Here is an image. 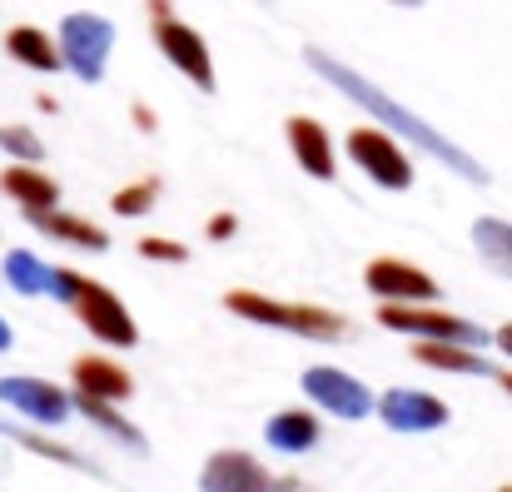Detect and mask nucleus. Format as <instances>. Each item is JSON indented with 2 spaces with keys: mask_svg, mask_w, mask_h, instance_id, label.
<instances>
[{
  "mask_svg": "<svg viewBox=\"0 0 512 492\" xmlns=\"http://www.w3.org/2000/svg\"><path fill=\"white\" fill-rule=\"evenodd\" d=\"M304 60H309V65H314V70H319V75H324V80H329V85L339 90L343 100L363 105V110H368V115H373V120H378V125L388 130V135H398L403 145H418L423 155H433V160L443 164V169L463 174L468 184H488V169L473 160V155H468L463 145H453V140H448L443 130H433V125H428L423 115H413L408 105H398V100H393L388 90H378V85H373L368 75H358L353 65L334 60V55H329V50H319V45H309V50H304Z\"/></svg>",
  "mask_w": 512,
  "mask_h": 492,
  "instance_id": "1",
  "label": "nucleus"
},
{
  "mask_svg": "<svg viewBox=\"0 0 512 492\" xmlns=\"http://www.w3.org/2000/svg\"><path fill=\"white\" fill-rule=\"evenodd\" d=\"M224 309L249 319V324L284 328V333H299V338H324V343L348 333V319L324 309V304H284V299H269V294H254V289H229Z\"/></svg>",
  "mask_w": 512,
  "mask_h": 492,
  "instance_id": "2",
  "label": "nucleus"
},
{
  "mask_svg": "<svg viewBox=\"0 0 512 492\" xmlns=\"http://www.w3.org/2000/svg\"><path fill=\"white\" fill-rule=\"evenodd\" d=\"M60 55H65V70L85 85H100L105 80V65H110V50H115V25L95 10H75L60 20Z\"/></svg>",
  "mask_w": 512,
  "mask_h": 492,
  "instance_id": "3",
  "label": "nucleus"
},
{
  "mask_svg": "<svg viewBox=\"0 0 512 492\" xmlns=\"http://www.w3.org/2000/svg\"><path fill=\"white\" fill-rule=\"evenodd\" d=\"M150 35H155L160 55L170 60L189 85H199L204 95L214 90V60H209V45H204V35H199L194 25H184L179 15H170V0H150Z\"/></svg>",
  "mask_w": 512,
  "mask_h": 492,
  "instance_id": "4",
  "label": "nucleus"
},
{
  "mask_svg": "<svg viewBox=\"0 0 512 492\" xmlns=\"http://www.w3.org/2000/svg\"><path fill=\"white\" fill-rule=\"evenodd\" d=\"M378 324L393 328V333H413V338H443V343H468V348H483L493 343V333L473 319H458V314H443V309H418V304H398V299H383L378 304Z\"/></svg>",
  "mask_w": 512,
  "mask_h": 492,
  "instance_id": "5",
  "label": "nucleus"
},
{
  "mask_svg": "<svg viewBox=\"0 0 512 492\" xmlns=\"http://www.w3.org/2000/svg\"><path fill=\"white\" fill-rule=\"evenodd\" d=\"M70 314L90 328L100 343H115V348H135L140 343V324L130 319V309L95 279H80L75 294H70Z\"/></svg>",
  "mask_w": 512,
  "mask_h": 492,
  "instance_id": "6",
  "label": "nucleus"
},
{
  "mask_svg": "<svg viewBox=\"0 0 512 492\" xmlns=\"http://www.w3.org/2000/svg\"><path fill=\"white\" fill-rule=\"evenodd\" d=\"M348 160L358 164L378 189H408L413 184V160L403 155L398 135L388 130H348Z\"/></svg>",
  "mask_w": 512,
  "mask_h": 492,
  "instance_id": "7",
  "label": "nucleus"
},
{
  "mask_svg": "<svg viewBox=\"0 0 512 492\" xmlns=\"http://www.w3.org/2000/svg\"><path fill=\"white\" fill-rule=\"evenodd\" d=\"M199 488L204 492H294V478H274L254 453L244 448H219L204 473H199Z\"/></svg>",
  "mask_w": 512,
  "mask_h": 492,
  "instance_id": "8",
  "label": "nucleus"
},
{
  "mask_svg": "<svg viewBox=\"0 0 512 492\" xmlns=\"http://www.w3.org/2000/svg\"><path fill=\"white\" fill-rule=\"evenodd\" d=\"M304 393H309L314 408H324V413H334V418H363L368 408H378L373 393H368L353 373L334 368V363H314V368L304 373Z\"/></svg>",
  "mask_w": 512,
  "mask_h": 492,
  "instance_id": "9",
  "label": "nucleus"
},
{
  "mask_svg": "<svg viewBox=\"0 0 512 492\" xmlns=\"http://www.w3.org/2000/svg\"><path fill=\"white\" fill-rule=\"evenodd\" d=\"M363 284H368L373 299H398V304H428V299L443 294L438 279L423 274V269L408 264V259H373L368 274H363Z\"/></svg>",
  "mask_w": 512,
  "mask_h": 492,
  "instance_id": "10",
  "label": "nucleus"
},
{
  "mask_svg": "<svg viewBox=\"0 0 512 492\" xmlns=\"http://www.w3.org/2000/svg\"><path fill=\"white\" fill-rule=\"evenodd\" d=\"M378 418L393 433H438L448 423V403L433 393H418V388H388L378 398Z\"/></svg>",
  "mask_w": 512,
  "mask_h": 492,
  "instance_id": "11",
  "label": "nucleus"
},
{
  "mask_svg": "<svg viewBox=\"0 0 512 492\" xmlns=\"http://www.w3.org/2000/svg\"><path fill=\"white\" fill-rule=\"evenodd\" d=\"M0 398H5L10 408H20L25 418L45 423V428H60V423L70 418V408H75L65 388H55V383H45V378H30V373L0 378Z\"/></svg>",
  "mask_w": 512,
  "mask_h": 492,
  "instance_id": "12",
  "label": "nucleus"
},
{
  "mask_svg": "<svg viewBox=\"0 0 512 492\" xmlns=\"http://www.w3.org/2000/svg\"><path fill=\"white\" fill-rule=\"evenodd\" d=\"M284 135H289V150H294V160L304 174H314V179H334L339 174V160H334V140H329V130L319 125V120H309V115H294L289 125H284Z\"/></svg>",
  "mask_w": 512,
  "mask_h": 492,
  "instance_id": "13",
  "label": "nucleus"
},
{
  "mask_svg": "<svg viewBox=\"0 0 512 492\" xmlns=\"http://www.w3.org/2000/svg\"><path fill=\"white\" fill-rule=\"evenodd\" d=\"M70 378H75V393L85 398H105V403H125L135 393V378L115 363V358H100V353H80L70 363Z\"/></svg>",
  "mask_w": 512,
  "mask_h": 492,
  "instance_id": "14",
  "label": "nucleus"
},
{
  "mask_svg": "<svg viewBox=\"0 0 512 492\" xmlns=\"http://www.w3.org/2000/svg\"><path fill=\"white\" fill-rule=\"evenodd\" d=\"M25 219H30L40 234L60 239V244H75V249H90V254L110 249V234H105L100 224H90V219H80V214H65L60 204H55V209H25Z\"/></svg>",
  "mask_w": 512,
  "mask_h": 492,
  "instance_id": "15",
  "label": "nucleus"
},
{
  "mask_svg": "<svg viewBox=\"0 0 512 492\" xmlns=\"http://www.w3.org/2000/svg\"><path fill=\"white\" fill-rule=\"evenodd\" d=\"M413 358L428 363V368H443V373H473V378H493V373H498L478 348H468V343H443V338H418V343H413Z\"/></svg>",
  "mask_w": 512,
  "mask_h": 492,
  "instance_id": "16",
  "label": "nucleus"
},
{
  "mask_svg": "<svg viewBox=\"0 0 512 492\" xmlns=\"http://www.w3.org/2000/svg\"><path fill=\"white\" fill-rule=\"evenodd\" d=\"M0 189L20 204V209H55L60 204V184L45 174V169H35V164H10L5 174H0Z\"/></svg>",
  "mask_w": 512,
  "mask_h": 492,
  "instance_id": "17",
  "label": "nucleus"
},
{
  "mask_svg": "<svg viewBox=\"0 0 512 492\" xmlns=\"http://www.w3.org/2000/svg\"><path fill=\"white\" fill-rule=\"evenodd\" d=\"M5 50H10V60H20L25 70H45V75L65 70L60 40H50L40 25H15V30L5 35Z\"/></svg>",
  "mask_w": 512,
  "mask_h": 492,
  "instance_id": "18",
  "label": "nucleus"
},
{
  "mask_svg": "<svg viewBox=\"0 0 512 492\" xmlns=\"http://www.w3.org/2000/svg\"><path fill=\"white\" fill-rule=\"evenodd\" d=\"M319 433H324V423H319L309 408H284V413H274V418L264 423V438H269V448H279V453H309V448L319 443Z\"/></svg>",
  "mask_w": 512,
  "mask_h": 492,
  "instance_id": "19",
  "label": "nucleus"
},
{
  "mask_svg": "<svg viewBox=\"0 0 512 492\" xmlns=\"http://www.w3.org/2000/svg\"><path fill=\"white\" fill-rule=\"evenodd\" d=\"M473 249H478V259L493 269V274H503L512 279V224L508 219H478L473 224Z\"/></svg>",
  "mask_w": 512,
  "mask_h": 492,
  "instance_id": "20",
  "label": "nucleus"
},
{
  "mask_svg": "<svg viewBox=\"0 0 512 492\" xmlns=\"http://www.w3.org/2000/svg\"><path fill=\"white\" fill-rule=\"evenodd\" d=\"M50 279H55V269L40 259V254H30V249H10L5 254V284L15 289V294H50Z\"/></svg>",
  "mask_w": 512,
  "mask_h": 492,
  "instance_id": "21",
  "label": "nucleus"
},
{
  "mask_svg": "<svg viewBox=\"0 0 512 492\" xmlns=\"http://www.w3.org/2000/svg\"><path fill=\"white\" fill-rule=\"evenodd\" d=\"M75 408H80L85 418H95V423H100V428H105V433H110L115 443H125L130 453H145V448H150V443L140 438V428H130V423H125V418L115 413V403H105V398H85V393H75Z\"/></svg>",
  "mask_w": 512,
  "mask_h": 492,
  "instance_id": "22",
  "label": "nucleus"
},
{
  "mask_svg": "<svg viewBox=\"0 0 512 492\" xmlns=\"http://www.w3.org/2000/svg\"><path fill=\"white\" fill-rule=\"evenodd\" d=\"M155 199H160V179H135V184H125V189L110 199V209L125 214V219H140V214L155 209Z\"/></svg>",
  "mask_w": 512,
  "mask_h": 492,
  "instance_id": "23",
  "label": "nucleus"
},
{
  "mask_svg": "<svg viewBox=\"0 0 512 492\" xmlns=\"http://www.w3.org/2000/svg\"><path fill=\"white\" fill-rule=\"evenodd\" d=\"M0 150H5L10 160H20V164L45 160V145H40V135H35L30 125H0Z\"/></svg>",
  "mask_w": 512,
  "mask_h": 492,
  "instance_id": "24",
  "label": "nucleus"
},
{
  "mask_svg": "<svg viewBox=\"0 0 512 492\" xmlns=\"http://www.w3.org/2000/svg\"><path fill=\"white\" fill-rule=\"evenodd\" d=\"M140 254H145V259H165V264H184V259H189V249H184L179 239H160V234L140 239Z\"/></svg>",
  "mask_w": 512,
  "mask_h": 492,
  "instance_id": "25",
  "label": "nucleus"
},
{
  "mask_svg": "<svg viewBox=\"0 0 512 492\" xmlns=\"http://www.w3.org/2000/svg\"><path fill=\"white\" fill-rule=\"evenodd\" d=\"M209 239H234V214H214L209 219Z\"/></svg>",
  "mask_w": 512,
  "mask_h": 492,
  "instance_id": "26",
  "label": "nucleus"
},
{
  "mask_svg": "<svg viewBox=\"0 0 512 492\" xmlns=\"http://www.w3.org/2000/svg\"><path fill=\"white\" fill-rule=\"evenodd\" d=\"M493 343H498V348H503V353H508V358H512V324H503V328H498V333H493Z\"/></svg>",
  "mask_w": 512,
  "mask_h": 492,
  "instance_id": "27",
  "label": "nucleus"
},
{
  "mask_svg": "<svg viewBox=\"0 0 512 492\" xmlns=\"http://www.w3.org/2000/svg\"><path fill=\"white\" fill-rule=\"evenodd\" d=\"M10 343H15V333H10V324H5V319H0V353H5V348H10Z\"/></svg>",
  "mask_w": 512,
  "mask_h": 492,
  "instance_id": "28",
  "label": "nucleus"
},
{
  "mask_svg": "<svg viewBox=\"0 0 512 492\" xmlns=\"http://www.w3.org/2000/svg\"><path fill=\"white\" fill-rule=\"evenodd\" d=\"M493 383H503V388H508V393H512V373H503V368L493 373Z\"/></svg>",
  "mask_w": 512,
  "mask_h": 492,
  "instance_id": "29",
  "label": "nucleus"
},
{
  "mask_svg": "<svg viewBox=\"0 0 512 492\" xmlns=\"http://www.w3.org/2000/svg\"><path fill=\"white\" fill-rule=\"evenodd\" d=\"M388 5H408V10H413V5H423V0H388Z\"/></svg>",
  "mask_w": 512,
  "mask_h": 492,
  "instance_id": "30",
  "label": "nucleus"
},
{
  "mask_svg": "<svg viewBox=\"0 0 512 492\" xmlns=\"http://www.w3.org/2000/svg\"><path fill=\"white\" fill-rule=\"evenodd\" d=\"M498 492H512V488H498Z\"/></svg>",
  "mask_w": 512,
  "mask_h": 492,
  "instance_id": "31",
  "label": "nucleus"
}]
</instances>
